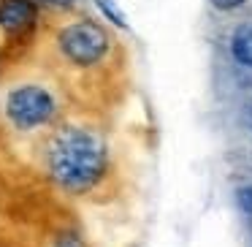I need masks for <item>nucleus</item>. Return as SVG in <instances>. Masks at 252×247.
<instances>
[{"label":"nucleus","instance_id":"nucleus-1","mask_svg":"<svg viewBox=\"0 0 252 247\" xmlns=\"http://www.w3.org/2000/svg\"><path fill=\"white\" fill-rule=\"evenodd\" d=\"M44 163L55 185L82 193L93 187L106 171V144L98 133L79 125H65L49 139Z\"/></svg>","mask_w":252,"mask_h":247},{"label":"nucleus","instance_id":"nucleus-4","mask_svg":"<svg viewBox=\"0 0 252 247\" xmlns=\"http://www.w3.org/2000/svg\"><path fill=\"white\" fill-rule=\"evenodd\" d=\"M38 17L35 0H0V28L6 33H22Z\"/></svg>","mask_w":252,"mask_h":247},{"label":"nucleus","instance_id":"nucleus-5","mask_svg":"<svg viewBox=\"0 0 252 247\" xmlns=\"http://www.w3.org/2000/svg\"><path fill=\"white\" fill-rule=\"evenodd\" d=\"M230 52H233V57L241 63V66L252 68V25H241V28L233 33Z\"/></svg>","mask_w":252,"mask_h":247},{"label":"nucleus","instance_id":"nucleus-7","mask_svg":"<svg viewBox=\"0 0 252 247\" xmlns=\"http://www.w3.org/2000/svg\"><path fill=\"white\" fill-rule=\"evenodd\" d=\"M236 201H239V207L244 209L247 214H252V185L239 187V193H236Z\"/></svg>","mask_w":252,"mask_h":247},{"label":"nucleus","instance_id":"nucleus-2","mask_svg":"<svg viewBox=\"0 0 252 247\" xmlns=\"http://www.w3.org/2000/svg\"><path fill=\"white\" fill-rule=\"evenodd\" d=\"M57 44H60V52L71 63H76V66H95L109 52V33L98 22L82 19V22H73L68 28H63Z\"/></svg>","mask_w":252,"mask_h":247},{"label":"nucleus","instance_id":"nucleus-8","mask_svg":"<svg viewBox=\"0 0 252 247\" xmlns=\"http://www.w3.org/2000/svg\"><path fill=\"white\" fill-rule=\"evenodd\" d=\"M214 8H220V11H233V8H239V6H244L247 0H209Z\"/></svg>","mask_w":252,"mask_h":247},{"label":"nucleus","instance_id":"nucleus-3","mask_svg":"<svg viewBox=\"0 0 252 247\" xmlns=\"http://www.w3.org/2000/svg\"><path fill=\"white\" fill-rule=\"evenodd\" d=\"M6 114L17 128H35L55 117V98L38 84H22L6 98Z\"/></svg>","mask_w":252,"mask_h":247},{"label":"nucleus","instance_id":"nucleus-9","mask_svg":"<svg viewBox=\"0 0 252 247\" xmlns=\"http://www.w3.org/2000/svg\"><path fill=\"white\" fill-rule=\"evenodd\" d=\"M44 3H49V6H63V8H65V6H71L73 0H44Z\"/></svg>","mask_w":252,"mask_h":247},{"label":"nucleus","instance_id":"nucleus-10","mask_svg":"<svg viewBox=\"0 0 252 247\" xmlns=\"http://www.w3.org/2000/svg\"><path fill=\"white\" fill-rule=\"evenodd\" d=\"M250 128H252V106H250Z\"/></svg>","mask_w":252,"mask_h":247},{"label":"nucleus","instance_id":"nucleus-6","mask_svg":"<svg viewBox=\"0 0 252 247\" xmlns=\"http://www.w3.org/2000/svg\"><path fill=\"white\" fill-rule=\"evenodd\" d=\"M95 3H98V8L106 14V19H111V22H114L117 28L127 30V19H125V14L120 11V6H117L114 0H95Z\"/></svg>","mask_w":252,"mask_h":247}]
</instances>
